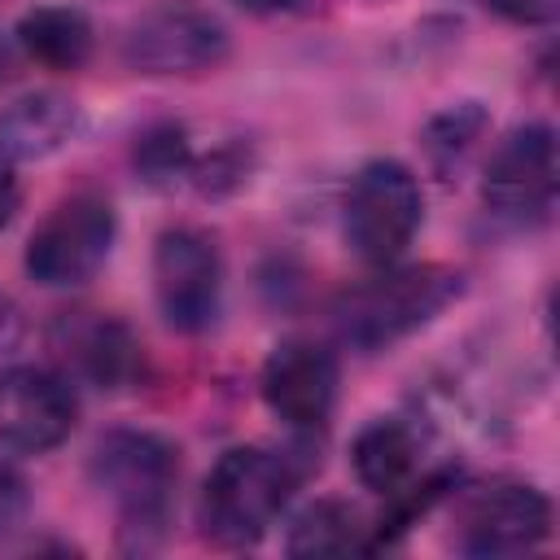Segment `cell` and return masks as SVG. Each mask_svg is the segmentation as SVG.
I'll use <instances>...</instances> for the list:
<instances>
[{
  "mask_svg": "<svg viewBox=\"0 0 560 560\" xmlns=\"http://www.w3.org/2000/svg\"><path fill=\"white\" fill-rule=\"evenodd\" d=\"M416 455H420L416 433L394 416H381V420L363 424L354 433V446H350L354 477L376 494H402V486L416 472Z\"/></svg>",
  "mask_w": 560,
  "mask_h": 560,
  "instance_id": "obj_13",
  "label": "cell"
},
{
  "mask_svg": "<svg viewBox=\"0 0 560 560\" xmlns=\"http://www.w3.org/2000/svg\"><path fill=\"white\" fill-rule=\"evenodd\" d=\"M74 389L61 372L18 363L0 372V442L26 455L61 446L74 429Z\"/></svg>",
  "mask_w": 560,
  "mask_h": 560,
  "instance_id": "obj_9",
  "label": "cell"
},
{
  "mask_svg": "<svg viewBox=\"0 0 560 560\" xmlns=\"http://www.w3.org/2000/svg\"><path fill=\"white\" fill-rule=\"evenodd\" d=\"M455 293H459V276L446 267H433V262L394 267L389 262L368 284H354L350 293H341L332 319H337L341 341H350L354 350H385L398 337L429 324Z\"/></svg>",
  "mask_w": 560,
  "mask_h": 560,
  "instance_id": "obj_2",
  "label": "cell"
},
{
  "mask_svg": "<svg viewBox=\"0 0 560 560\" xmlns=\"http://www.w3.org/2000/svg\"><path fill=\"white\" fill-rule=\"evenodd\" d=\"M481 201L499 219H542L556 201V131L547 122H525L508 131L481 179Z\"/></svg>",
  "mask_w": 560,
  "mask_h": 560,
  "instance_id": "obj_8",
  "label": "cell"
},
{
  "mask_svg": "<svg viewBox=\"0 0 560 560\" xmlns=\"http://www.w3.org/2000/svg\"><path fill=\"white\" fill-rule=\"evenodd\" d=\"M0 66H4V52H0Z\"/></svg>",
  "mask_w": 560,
  "mask_h": 560,
  "instance_id": "obj_23",
  "label": "cell"
},
{
  "mask_svg": "<svg viewBox=\"0 0 560 560\" xmlns=\"http://www.w3.org/2000/svg\"><path fill=\"white\" fill-rule=\"evenodd\" d=\"M424 219L420 179L394 162L376 158L368 162L346 192V241L368 267H389L407 254Z\"/></svg>",
  "mask_w": 560,
  "mask_h": 560,
  "instance_id": "obj_4",
  "label": "cell"
},
{
  "mask_svg": "<svg viewBox=\"0 0 560 560\" xmlns=\"http://www.w3.org/2000/svg\"><path fill=\"white\" fill-rule=\"evenodd\" d=\"M228 57L223 22L197 0L149 4L122 39V61L136 74H201Z\"/></svg>",
  "mask_w": 560,
  "mask_h": 560,
  "instance_id": "obj_6",
  "label": "cell"
},
{
  "mask_svg": "<svg viewBox=\"0 0 560 560\" xmlns=\"http://www.w3.org/2000/svg\"><path fill=\"white\" fill-rule=\"evenodd\" d=\"M136 166L144 179L153 184H175L188 175L192 166V149H188V136L179 127H158V131H144V140L136 144Z\"/></svg>",
  "mask_w": 560,
  "mask_h": 560,
  "instance_id": "obj_17",
  "label": "cell"
},
{
  "mask_svg": "<svg viewBox=\"0 0 560 560\" xmlns=\"http://www.w3.org/2000/svg\"><path fill=\"white\" fill-rule=\"evenodd\" d=\"M241 9H249V13H262V18H271V13H289L298 0H236Z\"/></svg>",
  "mask_w": 560,
  "mask_h": 560,
  "instance_id": "obj_22",
  "label": "cell"
},
{
  "mask_svg": "<svg viewBox=\"0 0 560 560\" xmlns=\"http://www.w3.org/2000/svg\"><path fill=\"white\" fill-rule=\"evenodd\" d=\"M481 127H486V114L477 105H455V109H446L442 118L429 122V140L424 144H429L438 166H451V162H459L468 153V144L481 136Z\"/></svg>",
  "mask_w": 560,
  "mask_h": 560,
  "instance_id": "obj_18",
  "label": "cell"
},
{
  "mask_svg": "<svg viewBox=\"0 0 560 560\" xmlns=\"http://www.w3.org/2000/svg\"><path fill=\"white\" fill-rule=\"evenodd\" d=\"M74 122V101H66L61 92H26L0 109V153L44 158L70 140Z\"/></svg>",
  "mask_w": 560,
  "mask_h": 560,
  "instance_id": "obj_12",
  "label": "cell"
},
{
  "mask_svg": "<svg viewBox=\"0 0 560 560\" xmlns=\"http://www.w3.org/2000/svg\"><path fill=\"white\" fill-rule=\"evenodd\" d=\"M551 534V503L525 481L477 486L459 512V547L468 556H521Z\"/></svg>",
  "mask_w": 560,
  "mask_h": 560,
  "instance_id": "obj_10",
  "label": "cell"
},
{
  "mask_svg": "<svg viewBox=\"0 0 560 560\" xmlns=\"http://www.w3.org/2000/svg\"><path fill=\"white\" fill-rule=\"evenodd\" d=\"M293 490L298 472L289 455L267 446H232L201 486V529L223 547H249L276 525Z\"/></svg>",
  "mask_w": 560,
  "mask_h": 560,
  "instance_id": "obj_1",
  "label": "cell"
},
{
  "mask_svg": "<svg viewBox=\"0 0 560 560\" xmlns=\"http://www.w3.org/2000/svg\"><path fill=\"white\" fill-rule=\"evenodd\" d=\"M262 402L289 429H319L337 402V359L315 341H280L262 363Z\"/></svg>",
  "mask_w": 560,
  "mask_h": 560,
  "instance_id": "obj_11",
  "label": "cell"
},
{
  "mask_svg": "<svg viewBox=\"0 0 560 560\" xmlns=\"http://www.w3.org/2000/svg\"><path fill=\"white\" fill-rule=\"evenodd\" d=\"M481 4L508 22H521V26H547L560 13V0H481Z\"/></svg>",
  "mask_w": 560,
  "mask_h": 560,
  "instance_id": "obj_20",
  "label": "cell"
},
{
  "mask_svg": "<svg viewBox=\"0 0 560 560\" xmlns=\"http://www.w3.org/2000/svg\"><path fill=\"white\" fill-rule=\"evenodd\" d=\"M18 175H13V158L9 153H0V228L13 219V210H18Z\"/></svg>",
  "mask_w": 560,
  "mask_h": 560,
  "instance_id": "obj_21",
  "label": "cell"
},
{
  "mask_svg": "<svg viewBox=\"0 0 560 560\" xmlns=\"http://www.w3.org/2000/svg\"><path fill=\"white\" fill-rule=\"evenodd\" d=\"M114 232H118V219H114L109 197L88 192V188L61 197L26 241L31 280L44 289L88 284L105 267L114 249Z\"/></svg>",
  "mask_w": 560,
  "mask_h": 560,
  "instance_id": "obj_5",
  "label": "cell"
},
{
  "mask_svg": "<svg viewBox=\"0 0 560 560\" xmlns=\"http://www.w3.org/2000/svg\"><path fill=\"white\" fill-rule=\"evenodd\" d=\"M289 556H341V551H359V521L346 503L337 499H315L311 508H302L289 525Z\"/></svg>",
  "mask_w": 560,
  "mask_h": 560,
  "instance_id": "obj_16",
  "label": "cell"
},
{
  "mask_svg": "<svg viewBox=\"0 0 560 560\" xmlns=\"http://www.w3.org/2000/svg\"><path fill=\"white\" fill-rule=\"evenodd\" d=\"M70 354L83 376L96 385H118L136 372V341L122 324L114 319H88L70 328Z\"/></svg>",
  "mask_w": 560,
  "mask_h": 560,
  "instance_id": "obj_15",
  "label": "cell"
},
{
  "mask_svg": "<svg viewBox=\"0 0 560 560\" xmlns=\"http://www.w3.org/2000/svg\"><path fill=\"white\" fill-rule=\"evenodd\" d=\"M18 44L48 70H79L92 57V22L70 4H39L18 22Z\"/></svg>",
  "mask_w": 560,
  "mask_h": 560,
  "instance_id": "obj_14",
  "label": "cell"
},
{
  "mask_svg": "<svg viewBox=\"0 0 560 560\" xmlns=\"http://www.w3.org/2000/svg\"><path fill=\"white\" fill-rule=\"evenodd\" d=\"M26 503H31V494H26V477H22V468H18L13 459L0 455V534H9V529L22 525Z\"/></svg>",
  "mask_w": 560,
  "mask_h": 560,
  "instance_id": "obj_19",
  "label": "cell"
},
{
  "mask_svg": "<svg viewBox=\"0 0 560 560\" xmlns=\"http://www.w3.org/2000/svg\"><path fill=\"white\" fill-rule=\"evenodd\" d=\"M153 293L175 332H201L219 319L223 262L201 228H166L153 245Z\"/></svg>",
  "mask_w": 560,
  "mask_h": 560,
  "instance_id": "obj_7",
  "label": "cell"
},
{
  "mask_svg": "<svg viewBox=\"0 0 560 560\" xmlns=\"http://www.w3.org/2000/svg\"><path fill=\"white\" fill-rule=\"evenodd\" d=\"M92 481L118 508L122 529L140 534V547H149L144 534H162L171 512L179 451L149 429H114L92 451Z\"/></svg>",
  "mask_w": 560,
  "mask_h": 560,
  "instance_id": "obj_3",
  "label": "cell"
}]
</instances>
